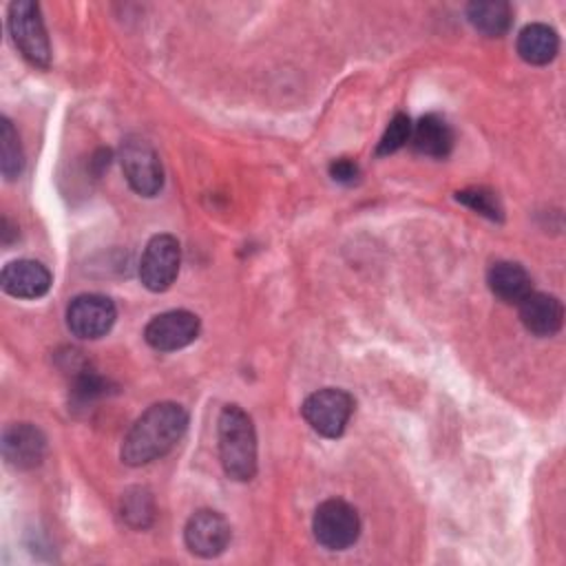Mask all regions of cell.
<instances>
[{
    "mask_svg": "<svg viewBox=\"0 0 566 566\" xmlns=\"http://www.w3.org/2000/svg\"><path fill=\"white\" fill-rule=\"evenodd\" d=\"M188 429V411L177 402L150 405L128 429L122 442V460L128 467H142L164 458L177 447Z\"/></svg>",
    "mask_w": 566,
    "mask_h": 566,
    "instance_id": "obj_1",
    "label": "cell"
},
{
    "mask_svg": "<svg viewBox=\"0 0 566 566\" xmlns=\"http://www.w3.org/2000/svg\"><path fill=\"white\" fill-rule=\"evenodd\" d=\"M219 458L228 478L248 482L256 473V431L239 405H226L217 422Z\"/></svg>",
    "mask_w": 566,
    "mask_h": 566,
    "instance_id": "obj_2",
    "label": "cell"
},
{
    "mask_svg": "<svg viewBox=\"0 0 566 566\" xmlns=\"http://www.w3.org/2000/svg\"><path fill=\"white\" fill-rule=\"evenodd\" d=\"M9 33L22 57L38 66L49 69L51 64V44L44 29L40 7L31 0H18L9 4Z\"/></svg>",
    "mask_w": 566,
    "mask_h": 566,
    "instance_id": "obj_3",
    "label": "cell"
},
{
    "mask_svg": "<svg viewBox=\"0 0 566 566\" xmlns=\"http://www.w3.org/2000/svg\"><path fill=\"white\" fill-rule=\"evenodd\" d=\"M312 531L316 542L327 551H345L360 535L358 511L338 497L325 500L316 506L312 517Z\"/></svg>",
    "mask_w": 566,
    "mask_h": 566,
    "instance_id": "obj_4",
    "label": "cell"
},
{
    "mask_svg": "<svg viewBox=\"0 0 566 566\" xmlns=\"http://www.w3.org/2000/svg\"><path fill=\"white\" fill-rule=\"evenodd\" d=\"M301 413L318 436L340 438L354 413V398L345 389L325 387L305 398Z\"/></svg>",
    "mask_w": 566,
    "mask_h": 566,
    "instance_id": "obj_5",
    "label": "cell"
},
{
    "mask_svg": "<svg viewBox=\"0 0 566 566\" xmlns=\"http://www.w3.org/2000/svg\"><path fill=\"white\" fill-rule=\"evenodd\" d=\"M126 181L142 197H155L164 186V170L157 150L142 137H126L119 150Z\"/></svg>",
    "mask_w": 566,
    "mask_h": 566,
    "instance_id": "obj_6",
    "label": "cell"
},
{
    "mask_svg": "<svg viewBox=\"0 0 566 566\" xmlns=\"http://www.w3.org/2000/svg\"><path fill=\"white\" fill-rule=\"evenodd\" d=\"M181 263V248L172 234H155L142 254L139 279L142 285L150 292H166L177 274Z\"/></svg>",
    "mask_w": 566,
    "mask_h": 566,
    "instance_id": "obj_7",
    "label": "cell"
},
{
    "mask_svg": "<svg viewBox=\"0 0 566 566\" xmlns=\"http://www.w3.org/2000/svg\"><path fill=\"white\" fill-rule=\"evenodd\" d=\"M115 303L104 294H80L66 307V325L73 336L84 340L102 338L115 325Z\"/></svg>",
    "mask_w": 566,
    "mask_h": 566,
    "instance_id": "obj_8",
    "label": "cell"
},
{
    "mask_svg": "<svg viewBox=\"0 0 566 566\" xmlns=\"http://www.w3.org/2000/svg\"><path fill=\"white\" fill-rule=\"evenodd\" d=\"M199 316L188 310H170L148 321L146 343L157 352H177L199 336Z\"/></svg>",
    "mask_w": 566,
    "mask_h": 566,
    "instance_id": "obj_9",
    "label": "cell"
},
{
    "mask_svg": "<svg viewBox=\"0 0 566 566\" xmlns=\"http://www.w3.org/2000/svg\"><path fill=\"white\" fill-rule=\"evenodd\" d=\"M230 524L228 520L210 509H201L190 515L184 528V539L190 553L199 557H217L230 544Z\"/></svg>",
    "mask_w": 566,
    "mask_h": 566,
    "instance_id": "obj_10",
    "label": "cell"
},
{
    "mask_svg": "<svg viewBox=\"0 0 566 566\" xmlns=\"http://www.w3.org/2000/svg\"><path fill=\"white\" fill-rule=\"evenodd\" d=\"M46 453L44 433L31 422H15L2 433L4 462L18 471L35 469Z\"/></svg>",
    "mask_w": 566,
    "mask_h": 566,
    "instance_id": "obj_11",
    "label": "cell"
},
{
    "mask_svg": "<svg viewBox=\"0 0 566 566\" xmlns=\"http://www.w3.org/2000/svg\"><path fill=\"white\" fill-rule=\"evenodd\" d=\"M51 272L46 265L33 259H18L2 268L0 285L9 296L15 298H40L51 287Z\"/></svg>",
    "mask_w": 566,
    "mask_h": 566,
    "instance_id": "obj_12",
    "label": "cell"
},
{
    "mask_svg": "<svg viewBox=\"0 0 566 566\" xmlns=\"http://www.w3.org/2000/svg\"><path fill=\"white\" fill-rule=\"evenodd\" d=\"M520 321L535 336H553L562 329V301L546 292H528L520 303Z\"/></svg>",
    "mask_w": 566,
    "mask_h": 566,
    "instance_id": "obj_13",
    "label": "cell"
},
{
    "mask_svg": "<svg viewBox=\"0 0 566 566\" xmlns=\"http://www.w3.org/2000/svg\"><path fill=\"white\" fill-rule=\"evenodd\" d=\"M409 142L416 153L424 157L442 159L451 153L455 137H453V128L444 117L429 113V115H422L418 124H413Z\"/></svg>",
    "mask_w": 566,
    "mask_h": 566,
    "instance_id": "obj_14",
    "label": "cell"
},
{
    "mask_svg": "<svg viewBox=\"0 0 566 566\" xmlns=\"http://www.w3.org/2000/svg\"><path fill=\"white\" fill-rule=\"evenodd\" d=\"M486 283L493 296L504 303H520L528 292H533L531 274L515 261H495L486 272Z\"/></svg>",
    "mask_w": 566,
    "mask_h": 566,
    "instance_id": "obj_15",
    "label": "cell"
},
{
    "mask_svg": "<svg viewBox=\"0 0 566 566\" xmlns=\"http://www.w3.org/2000/svg\"><path fill=\"white\" fill-rule=\"evenodd\" d=\"M559 51V35L553 27L533 22L526 24L517 35V53L524 62L542 66L548 64Z\"/></svg>",
    "mask_w": 566,
    "mask_h": 566,
    "instance_id": "obj_16",
    "label": "cell"
},
{
    "mask_svg": "<svg viewBox=\"0 0 566 566\" xmlns=\"http://www.w3.org/2000/svg\"><path fill=\"white\" fill-rule=\"evenodd\" d=\"M467 18L486 38H500L513 22V9L504 0H475L467 7Z\"/></svg>",
    "mask_w": 566,
    "mask_h": 566,
    "instance_id": "obj_17",
    "label": "cell"
},
{
    "mask_svg": "<svg viewBox=\"0 0 566 566\" xmlns=\"http://www.w3.org/2000/svg\"><path fill=\"white\" fill-rule=\"evenodd\" d=\"M22 168H24V153L20 146L18 130L7 117H2L0 119V170L4 179L11 181L22 172Z\"/></svg>",
    "mask_w": 566,
    "mask_h": 566,
    "instance_id": "obj_18",
    "label": "cell"
},
{
    "mask_svg": "<svg viewBox=\"0 0 566 566\" xmlns=\"http://www.w3.org/2000/svg\"><path fill=\"white\" fill-rule=\"evenodd\" d=\"M153 513H155V509H153V497H150L148 491L133 489V491H128L124 495V500H122V517L130 526H135V528L148 526L150 520H153Z\"/></svg>",
    "mask_w": 566,
    "mask_h": 566,
    "instance_id": "obj_19",
    "label": "cell"
},
{
    "mask_svg": "<svg viewBox=\"0 0 566 566\" xmlns=\"http://www.w3.org/2000/svg\"><path fill=\"white\" fill-rule=\"evenodd\" d=\"M455 199L460 203H464L467 208L475 210L478 214L491 219V221H502L504 210L495 197V192L486 190V188H467V190H458Z\"/></svg>",
    "mask_w": 566,
    "mask_h": 566,
    "instance_id": "obj_20",
    "label": "cell"
},
{
    "mask_svg": "<svg viewBox=\"0 0 566 566\" xmlns=\"http://www.w3.org/2000/svg\"><path fill=\"white\" fill-rule=\"evenodd\" d=\"M411 128H413V124H411L409 115L396 113L376 146V155H391L398 148H402L411 137Z\"/></svg>",
    "mask_w": 566,
    "mask_h": 566,
    "instance_id": "obj_21",
    "label": "cell"
},
{
    "mask_svg": "<svg viewBox=\"0 0 566 566\" xmlns=\"http://www.w3.org/2000/svg\"><path fill=\"white\" fill-rule=\"evenodd\" d=\"M329 177H332L334 181H338V184L352 186L354 181H358V177H360V168H358L352 159L340 157V159H336V161H332V164H329Z\"/></svg>",
    "mask_w": 566,
    "mask_h": 566,
    "instance_id": "obj_22",
    "label": "cell"
}]
</instances>
